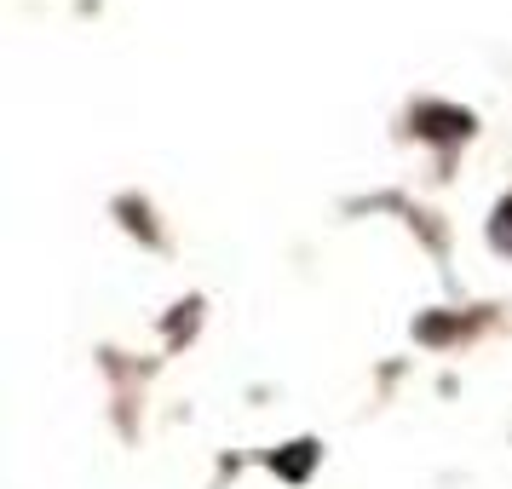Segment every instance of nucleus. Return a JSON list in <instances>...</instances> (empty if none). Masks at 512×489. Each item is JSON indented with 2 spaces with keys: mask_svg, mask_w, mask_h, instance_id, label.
<instances>
[{
  "mask_svg": "<svg viewBox=\"0 0 512 489\" xmlns=\"http://www.w3.org/2000/svg\"><path fill=\"white\" fill-rule=\"evenodd\" d=\"M415 127L426 139H466V133H472V116H466V110H443V104H420Z\"/></svg>",
  "mask_w": 512,
  "mask_h": 489,
  "instance_id": "f257e3e1",
  "label": "nucleus"
},
{
  "mask_svg": "<svg viewBox=\"0 0 512 489\" xmlns=\"http://www.w3.org/2000/svg\"><path fill=\"white\" fill-rule=\"evenodd\" d=\"M311 461H317V443H288L282 455H271V466H277L282 478H294V484L311 472Z\"/></svg>",
  "mask_w": 512,
  "mask_h": 489,
  "instance_id": "f03ea898",
  "label": "nucleus"
},
{
  "mask_svg": "<svg viewBox=\"0 0 512 489\" xmlns=\"http://www.w3.org/2000/svg\"><path fill=\"white\" fill-rule=\"evenodd\" d=\"M495 242H501V248H512V202L495 213Z\"/></svg>",
  "mask_w": 512,
  "mask_h": 489,
  "instance_id": "7ed1b4c3",
  "label": "nucleus"
}]
</instances>
